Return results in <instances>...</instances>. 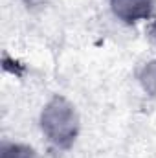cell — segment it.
<instances>
[{"instance_id":"1","label":"cell","mask_w":156,"mask_h":158,"mask_svg":"<svg viewBox=\"0 0 156 158\" xmlns=\"http://www.w3.org/2000/svg\"><path fill=\"white\" fill-rule=\"evenodd\" d=\"M37 125L46 143L57 151H68L81 134V114L77 105L63 96H50L39 110Z\"/></svg>"},{"instance_id":"2","label":"cell","mask_w":156,"mask_h":158,"mask_svg":"<svg viewBox=\"0 0 156 158\" xmlns=\"http://www.w3.org/2000/svg\"><path fill=\"white\" fill-rule=\"evenodd\" d=\"M114 19L125 26H140L153 20L156 15V0H107Z\"/></svg>"},{"instance_id":"3","label":"cell","mask_w":156,"mask_h":158,"mask_svg":"<svg viewBox=\"0 0 156 158\" xmlns=\"http://www.w3.org/2000/svg\"><path fill=\"white\" fill-rule=\"evenodd\" d=\"M136 83L140 86V90L151 98L156 99V57H151L147 61H143L138 70H136Z\"/></svg>"},{"instance_id":"4","label":"cell","mask_w":156,"mask_h":158,"mask_svg":"<svg viewBox=\"0 0 156 158\" xmlns=\"http://www.w3.org/2000/svg\"><path fill=\"white\" fill-rule=\"evenodd\" d=\"M0 158H40V155L33 145L26 142L4 140L0 145Z\"/></svg>"},{"instance_id":"5","label":"cell","mask_w":156,"mask_h":158,"mask_svg":"<svg viewBox=\"0 0 156 158\" xmlns=\"http://www.w3.org/2000/svg\"><path fill=\"white\" fill-rule=\"evenodd\" d=\"M18 2H20L28 11H40V9H44V7H48L51 0H18Z\"/></svg>"}]
</instances>
